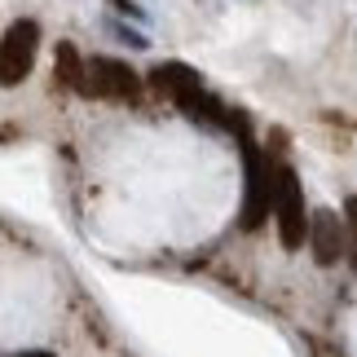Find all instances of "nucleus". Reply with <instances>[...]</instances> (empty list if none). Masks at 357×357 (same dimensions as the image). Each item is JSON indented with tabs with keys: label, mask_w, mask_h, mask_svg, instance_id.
I'll use <instances>...</instances> for the list:
<instances>
[{
	"label": "nucleus",
	"mask_w": 357,
	"mask_h": 357,
	"mask_svg": "<svg viewBox=\"0 0 357 357\" xmlns=\"http://www.w3.org/2000/svg\"><path fill=\"white\" fill-rule=\"evenodd\" d=\"M225 128H234L238 132V142H243V172H247V195H243V216H238V225L252 234V229L265 225V216L273 208V168H269V159L256 150L252 142V132H247V123L243 115H225Z\"/></svg>",
	"instance_id": "1"
},
{
	"label": "nucleus",
	"mask_w": 357,
	"mask_h": 357,
	"mask_svg": "<svg viewBox=\"0 0 357 357\" xmlns=\"http://www.w3.org/2000/svg\"><path fill=\"white\" fill-rule=\"evenodd\" d=\"M150 84H155L163 98H172L190 119H216V123H225V106L208 98V84H203V75L195 71V66H185V62H159L155 71H150Z\"/></svg>",
	"instance_id": "2"
},
{
	"label": "nucleus",
	"mask_w": 357,
	"mask_h": 357,
	"mask_svg": "<svg viewBox=\"0 0 357 357\" xmlns=\"http://www.w3.org/2000/svg\"><path fill=\"white\" fill-rule=\"evenodd\" d=\"M273 212H278V234L287 252H300L309 234V216H305V190H300V176L291 168H273Z\"/></svg>",
	"instance_id": "3"
},
{
	"label": "nucleus",
	"mask_w": 357,
	"mask_h": 357,
	"mask_svg": "<svg viewBox=\"0 0 357 357\" xmlns=\"http://www.w3.org/2000/svg\"><path fill=\"white\" fill-rule=\"evenodd\" d=\"M36 49H40V26L31 18H18L0 40V84L5 89L22 84L36 66Z\"/></svg>",
	"instance_id": "4"
},
{
	"label": "nucleus",
	"mask_w": 357,
	"mask_h": 357,
	"mask_svg": "<svg viewBox=\"0 0 357 357\" xmlns=\"http://www.w3.org/2000/svg\"><path fill=\"white\" fill-rule=\"evenodd\" d=\"M142 93V79L128 62L119 58H89L84 62V98H115V102H132Z\"/></svg>",
	"instance_id": "5"
},
{
	"label": "nucleus",
	"mask_w": 357,
	"mask_h": 357,
	"mask_svg": "<svg viewBox=\"0 0 357 357\" xmlns=\"http://www.w3.org/2000/svg\"><path fill=\"white\" fill-rule=\"evenodd\" d=\"M305 238H309L318 265H340V256H344V221H340L331 208H318L309 216V234Z\"/></svg>",
	"instance_id": "6"
},
{
	"label": "nucleus",
	"mask_w": 357,
	"mask_h": 357,
	"mask_svg": "<svg viewBox=\"0 0 357 357\" xmlns=\"http://www.w3.org/2000/svg\"><path fill=\"white\" fill-rule=\"evenodd\" d=\"M53 75H58V84L84 93V58H79V49L71 40H62L58 53H53Z\"/></svg>",
	"instance_id": "7"
},
{
	"label": "nucleus",
	"mask_w": 357,
	"mask_h": 357,
	"mask_svg": "<svg viewBox=\"0 0 357 357\" xmlns=\"http://www.w3.org/2000/svg\"><path fill=\"white\" fill-rule=\"evenodd\" d=\"M111 5H115V9H123V13H128V18H142V9H137L132 0H111Z\"/></svg>",
	"instance_id": "8"
},
{
	"label": "nucleus",
	"mask_w": 357,
	"mask_h": 357,
	"mask_svg": "<svg viewBox=\"0 0 357 357\" xmlns=\"http://www.w3.org/2000/svg\"><path fill=\"white\" fill-rule=\"evenodd\" d=\"M344 212H349V221H353V229H357V199H349V203H344Z\"/></svg>",
	"instance_id": "9"
},
{
	"label": "nucleus",
	"mask_w": 357,
	"mask_h": 357,
	"mask_svg": "<svg viewBox=\"0 0 357 357\" xmlns=\"http://www.w3.org/2000/svg\"><path fill=\"white\" fill-rule=\"evenodd\" d=\"M13 357H53V353H45V349H36V353H13Z\"/></svg>",
	"instance_id": "10"
},
{
	"label": "nucleus",
	"mask_w": 357,
	"mask_h": 357,
	"mask_svg": "<svg viewBox=\"0 0 357 357\" xmlns=\"http://www.w3.org/2000/svg\"><path fill=\"white\" fill-rule=\"evenodd\" d=\"M353 265H357V256H353Z\"/></svg>",
	"instance_id": "11"
}]
</instances>
